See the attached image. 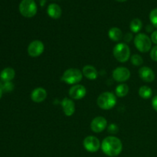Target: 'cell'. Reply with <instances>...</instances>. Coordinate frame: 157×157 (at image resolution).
Returning <instances> with one entry per match:
<instances>
[{"label":"cell","instance_id":"7402d4cb","mask_svg":"<svg viewBox=\"0 0 157 157\" xmlns=\"http://www.w3.org/2000/svg\"><path fill=\"white\" fill-rule=\"evenodd\" d=\"M0 88L3 92H11L14 89V84L11 81H0Z\"/></svg>","mask_w":157,"mask_h":157},{"label":"cell","instance_id":"1f68e13d","mask_svg":"<svg viewBox=\"0 0 157 157\" xmlns=\"http://www.w3.org/2000/svg\"><path fill=\"white\" fill-rule=\"evenodd\" d=\"M117 2H126L127 0H116Z\"/></svg>","mask_w":157,"mask_h":157},{"label":"cell","instance_id":"603a6c76","mask_svg":"<svg viewBox=\"0 0 157 157\" xmlns=\"http://www.w3.org/2000/svg\"><path fill=\"white\" fill-rule=\"evenodd\" d=\"M130 61H131L132 64L134 66H140L144 64V59L140 55L135 54V55H132L130 58Z\"/></svg>","mask_w":157,"mask_h":157},{"label":"cell","instance_id":"6da1fadb","mask_svg":"<svg viewBox=\"0 0 157 157\" xmlns=\"http://www.w3.org/2000/svg\"><path fill=\"white\" fill-rule=\"evenodd\" d=\"M103 153L110 157L117 156L123 150V144L119 138L114 136H107L101 144Z\"/></svg>","mask_w":157,"mask_h":157},{"label":"cell","instance_id":"8fae6325","mask_svg":"<svg viewBox=\"0 0 157 157\" xmlns=\"http://www.w3.org/2000/svg\"><path fill=\"white\" fill-rule=\"evenodd\" d=\"M87 89L81 84H75L69 90V96L75 100L83 99L86 96Z\"/></svg>","mask_w":157,"mask_h":157},{"label":"cell","instance_id":"3957f363","mask_svg":"<svg viewBox=\"0 0 157 157\" xmlns=\"http://www.w3.org/2000/svg\"><path fill=\"white\" fill-rule=\"evenodd\" d=\"M19 12L25 18H32L38 11V7L35 0H22L19 4Z\"/></svg>","mask_w":157,"mask_h":157},{"label":"cell","instance_id":"2e32d148","mask_svg":"<svg viewBox=\"0 0 157 157\" xmlns=\"http://www.w3.org/2000/svg\"><path fill=\"white\" fill-rule=\"evenodd\" d=\"M82 73L85 78H87L88 80H92V81L96 80L98 76V71L92 65L84 66V68H83Z\"/></svg>","mask_w":157,"mask_h":157},{"label":"cell","instance_id":"4fadbf2b","mask_svg":"<svg viewBox=\"0 0 157 157\" xmlns=\"http://www.w3.org/2000/svg\"><path fill=\"white\" fill-rule=\"evenodd\" d=\"M47 91L42 87H37L31 93V99L35 103H41L47 98Z\"/></svg>","mask_w":157,"mask_h":157},{"label":"cell","instance_id":"d6986e66","mask_svg":"<svg viewBox=\"0 0 157 157\" xmlns=\"http://www.w3.org/2000/svg\"><path fill=\"white\" fill-rule=\"evenodd\" d=\"M129 92V87L126 84H121L115 88V93L118 98H124L127 96Z\"/></svg>","mask_w":157,"mask_h":157},{"label":"cell","instance_id":"d4e9b609","mask_svg":"<svg viewBox=\"0 0 157 157\" xmlns=\"http://www.w3.org/2000/svg\"><path fill=\"white\" fill-rule=\"evenodd\" d=\"M107 131L110 134H117L119 131V127L115 124H111L107 127Z\"/></svg>","mask_w":157,"mask_h":157},{"label":"cell","instance_id":"4dcf8cb0","mask_svg":"<svg viewBox=\"0 0 157 157\" xmlns=\"http://www.w3.org/2000/svg\"><path fill=\"white\" fill-rule=\"evenodd\" d=\"M2 94H3V91L2 90V89L0 88V99H1L2 97Z\"/></svg>","mask_w":157,"mask_h":157},{"label":"cell","instance_id":"f546056e","mask_svg":"<svg viewBox=\"0 0 157 157\" xmlns=\"http://www.w3.org/2000/svg\"><path fill=\"white\" fill-rule=\"evenodd\" d=\"M146 29L147 30V32H151V31L153 30V25H152V26L148 25L147 28H146Z\"/></svg>","mask_w":157,"mask_h":157},{"label":"cell","instance_id":"8992f818","mask_svg":"<svg viewBox=\"0 0 157 157\" xmlns=\"http://www.w3.org/2000/svg\"><path fill=\"white\" fill-rule=\"evenodd\" d=\"M113 54L119 62H127L130 57V50L126 43H118L113 48Z\"/></svg>","mask_w":157,"mask_h":157},{"label":"cell","instance_id":"cb8c5ba5","mask_svg":"<svg viewBox=\"0 0 157 157\" xmlns=\"http://www.w3.org/2000/svg\"><path fill=\"white\" fill-rule=\"evenodd\" d=\"M150 20L152 25L157 29V9H154L150 12Z\"/></svg>","mask_w":157,"mask_h":157},{"label":"cell","instance_id":"5b68a950","mask_svg":"<svg viewBox=\"0 0 157 157\" xmlns=\"http://www.w3.org/2000/svg\"><path fill=\"white\" fill-rule=\"evenodd\" d=\"M151 38L147 36L146 34L139 33L135 36L134 44L139 52L142 53H146L152 48Z\"/></svg>","mask_w":157,"mask_h":157},{"label":"cell","instance_id":"ffe728a7","mask_svg":"<svg viewBox=\"0 0 157 157\" xmlns=\"http://www.w3.org/2000/svg\"><path fill=\"white\" fill-rule=\"evenodd\" d=\"M138 93H139L140 98H142L143 99H150L153 95V90L148 86L144 85L140 87Z\"/></svg>","mask_w":157,"mask_h":157},{"label":"cell","instance_id":"277c9868","mask_svg":"<svg viewBox=\"0 0 157 157\" xmlns=\"http://www.w3.org/2000/svg\"><path fill=\"white\" fill-rule=\"evenodd\" d=\"M83 78V73L77 68H69L63 73L61 81L67 84H78Z\"/></svg>","mask_w":157,"mask_h":157},{"label":"cell","instance_id":"ba28073f","mask_svg":"<svg viewBox=\"0 0 157 157\" xmlns=\"http://www.w3.org/2000/svg\"><path fill=\"white\" fill-rule=\"evenodd\" d=\"M44 45L42 41L39 40L32 41L28 46V54L32 58L40 56L44 52Z\"/></svg>","mask_w":157,"mask_h":157},{"label":"cell","instance_id":"30bf717a","mask_svg":"<svg viewBox=\"0 0 157 157\" xmlns=\"http://www.w3.org/2000/svg\"><path fill=\"white\" fill-rule=\"evenodd\" d=\"M107 127V121L104 117H96L90 123V129L94 133H101Z\"/></svg>","mask_w":157,"mask_h":157},{"label":"cell","instance_id":"e0dca14e","mask_svg":"<svg viewBox=\"0 0 157 157\" xmlns=\"http://www.w3.org/2000/svg\"><path fill=\"white\" fill-rule=\"evenodd\" d=\"M15 76V71L12 67H6L0 73V78L3 81H12Z\"/></svg>","mask_w":157,"mask_h":157},{"label":"cell","instance_id":"f1b7e54d","mask_svg":"<svg viewBox=\"0 0 157 157\" xmlns=\"http://www.w3.org/2000/svg\"><path fill=\"white\" fill-rule=\"evenodd\" d=\"M152 107L157 112V95H156L152 100Z\"/></svg>","mask_w":157,"mask_h":157},{"label":"cell","instance_id":"5bb4252c","mask_svg":"<svg viewBox=\"0 0 157 157\" xmlns=\"http://www.w3.org/2000/svg\"><path fill=\"white\" fill-rule=\"evenodd\" d=\"M61 104L65 116L71 117L75 113V103H74V101L72 100L67 98H64L62 100V101H61Z\"/></svg>","mask_w":157,"mask_h":157},{"label":"cell","instance_id":"7c38bea8","mask_svg":"<svg viewBox=\"0 0 157 157\" xmlns=\"http://www.w3.org/2000/svg\"><path fill=\"white\" fill-rule=\"evenodd\" d=\"M139 75L141 79L147 83L153 82L155 80V74L150 67H142L139 69Z\"/></svg>","mask_w":157,"mask_h":157},{"label":"cell","instance_id":"484cf974","mask_svg":"<svg viewBox=\"0 0 157 157\" xmlns=\"http://www.w3.org/2000/svg\"><path fill=\"white\" fill-rule=\"evenodd\" d=\"M150 58L153 61L157 62V45L154 46L150 51Z\"/></svg>","mask_w":157,"mask_h":157},{"label":"cell","instance_id":"52a82bcc","mask_svg":"<svg viewBox=\"0 0 157 157\" xmlns=\"http://www.w3.org/2000/svg\"><path fill=\"white\" fill-rule=\"evenodd\" d=\"M83 146L89 153H96L101 148V144L96 136H88L83 141Z\"/></svg>","mask_w":157,"mask_h":157},{"label":"cell","instance_id":"ac0fdd59","mask_svg":"<svg viewBox=\"0 0 157 157\" xmlns=\"http://www.w3.org/2000/svg\"><path fill=\"white\" fill-rule=\"evenodd\" d=\"M108 36L112 41H119L122 39L123 38V32L119 28L113 27L109 30Z\"/></svg>","mask_w":157,"mask_h":157},{"label":"cell","instance_id":"9a60e30c","mask_svg":"<svg viewBox=\"0 0 157 157\" xmlns=\"http://www.w3.org/2000/svg\"><path fill=\"white\" fill-rule=\"evenodd\" d=\"M47 13L53 19H58L61 16L62 11L58 5L55 4V3H52L48 6Z\"/></svg>","mask_w":157,"mask_h":157},{"label":"cell","instance_id":"7a4b0ae2","mask_svg":"<svg viewBox=\"0 0 157 157\" xmlns=\"http://www.w3.org/2000/svg\"><path fill=\"white\" fill-rule=\"evenodd\" d=\"M117 103V98L114 94L111 92H104L98 98L97 104L102 110H110L113 108Z\"/></svg>","mask_w":157,"mask_h":157},{"label":"cell","instance_id":"9c48e42d","mask_svg":"<svg viewBox=\"0 0 157 157\" xmlns=\"http://www.w3.org/2000/svg\"><path fill=\"white\" fill-rule=\"evenodd\" d=\"M113 78L117 82H125L130 78V71L125 67H118L114 69L112 74Z\"/></svg>","mask_w":157,"mask_h":157},{"label":"cell","instance_id":"4316f807","mask_svg":"<svg viewBox=\"0 0 157 157\" xmlns=\"http://www.w3.org/2000/svg\"><path fill=\"white\" fill-rule=\"evenodd\" d=\"M132 39H133V35H132V33H127L125 36L124 37V40L125 42H130L132 41Z\"/></svg>","mask_w":157,"mask_h":157},{"label":"cell","instance_id":"83f0119b","mask_svg":"<svg viewBox=\"0 0 157 157\" xmlns=\"http://www.w3.org/2000/svg\"><path fill=\"white\" fill-rule=\"evenodd\" d=\"M151 38L152 42L154 43V44H156L157 45V30L153 32V33L151 35V38Z\"/></svg>","mask_w":157,"mask_h":157},{"label":"cell","instance_id":"44dd1931","mask_svg":"<svg viewBox=\"0 0 157 157\" xmlns=\"http://www.w3.org/2000/svg\"><path fill=\"white\" fill-rule=\"evenodd\" d=\"M143 23L142 21L139 18H134L131 21L130 24V29L133 33H138L142 29Z\"/></svg>","mask_w":157,"mask_h":157}]
</instances>
